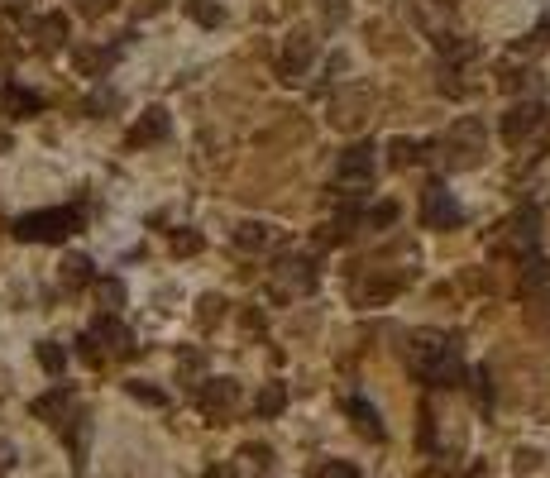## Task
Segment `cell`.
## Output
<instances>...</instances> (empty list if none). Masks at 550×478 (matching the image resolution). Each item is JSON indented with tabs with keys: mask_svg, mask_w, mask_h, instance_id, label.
<instances>
[{
	"mask_svg": "<svg viewBox=\"0 0 550 478\" xmlns=\"http://www.w3.org/2000/svg\"><path fill=\"white\" fill-rule=\"evenodd\" d=\"M412 163H421V144L417 139H407V134H397L393 144H388V168H412Z\"/></svg>",
	"mask_w": 550,
	"mask_h": 478,
	"instance_id": "cb8c5ba5",
	"label": "cell"
},
{
	"mask_svg": "<svg viewBox=\"0 0 550 478\" xmlns=\"http://www.w3.org/2000/svg\"><path fill=\"white\" fill-rule=\"evenodd\" d=\"M87 335L96 340V345H101V354H106V359H110V354H134V335L120 326L115 316H96Z\"/></svg>",
	"mask_w": 550,
	"mask_h": 478,
	"instance_id": "4fadbf2b",
	"label": "cell"
},
{
	"mask_svg": "<svg viewBox=\"0 0 550 478\" xmlns=\"http://www.w3.org/2000/svg\"><path fill=\"white\" fill-rule=\"evenodd\" d=\"M58 278H63L67 292H77V287H91V283H96V268H91L87 254H67V259H63V273H58Z\"/></svg>",
	"mask_w": 550,
	"mask_h": 478,
	"instance_id": "7402d4cb",
	"label": "cell"
},
{
	"mask_svg": "<svg viewBox=\"0 0 550 478\" xmlns=\"http://www.w3.org/2000/svg\"><path fill=\"white\" fill-rule=\"evenodd\" d=\"M77 5H82V15H91V20H96V15H106V10H115L120 0H77Z\"/></svg>",
	"mask_w": 550,
	"mask_h": 478,
	"instance_id": "8d00e7d4",
	"label": "cell"
},
{
	"mask_svg": "<svg viewBox=\"0 0 550 478\" xmlns=\"http://www.w3.org/2000/svg\"><path fill=\"white\" fill-rule=\"evenodd\" d=\"M125 392H130L134 402H144V407H168V397L158 388H149V383H125Z\"/></svg>",
	"mask_w": 550,
	"mask_h": 478,
	"instance_id": "1f68e13d",
	"label": "cell"
},
{
	"mask_svg": "<svg viewBox=\"0 0 550 478\" xmlns=\"http://www.w3.org/2000/svg\"><path fill=\"white\" fill-rule=\"evenodd\" d=\"M311 478H359V469L345 464V459H326V464H316V469H311Z\"/></svg>",
	"mask_w": 550,
	"mask_h": 478,
	"instance_id": "4dcf8cb0",
	"label": "cell"
},
{
	"mask_svg": "<svg viewBox=\"0 0 550 478\" xmlns=\"http://www.w3.org/2000/svg\"><path fill=\"white\" fill-rule=\"evenodd\" d=\"M29 34H34V44H39V48H63L67 20H63V15H39V20L29 24Z\"/></svg>",
	"mask_w": 550,
	"mask_h": 478,
	"instance_id": "44dd1931",
	"label": "cell"
},
{
	"mask_svg": "<svg viewBox=\"0 0 550 478\" xmlns=\"http://www.w3.org/2000/svg\"><path fill=\"white\" fill-rule=\"evenodd\" d=\"M39 364H44V373H53V378H63V369H67V354H63V345H53V340H39Z\"/></svg>",
	"mask_w": 550,
	"mask_h": 478,
	"instance_id": "f546056e",
	"label": "cell"
},
{
	"mask_svg": "<svg viewBox=\"0 0 550 478\" xmlns=\"http://www.w3.org/2000/svg\"><path fill=\"white\" fill-rule=\"evenodd\" d=\"M72 63H77V72H87V77H101L115 63V48H77Z\"/></svg>",
	"mask_w": 550,
	"mask_h": 478,
	"instance_id": "603a6c76",
	"label": "cell"
},
{
	"mask_svg": "<svg viewBox=\"0 0 550 478\" xmlns=\"http://www.w3.org/2000/svg\"><path fill=\"white\" fill-rule=\"evenodd\" d=\"M311 58H316L311 29H292L283 39V48H278V77H283V82H297V77L311 67Z\"/></svg>",
	"mask_w": 550,
	"mask_h": 478,
	"instance_id": "30bf717a",
	"label": "cell"
},
{
	"mask_svg": "<svg viewBox=\"0 0 550 478\" xmlns=\"http://www.w3.org/2000/svg\"><path fill=\"white\" fill-rule=\"evenodd\" d=\"M378 163H374V144H350V149L335 158V182H340V192H364L369 182H374Z\"/></svg>",
	"mask_w": 550,
	"mask_h": 478,
	"instance_id": "8992f818",
	"label": "cell"
},
{
	"mask_svg": "<svg viewBox=\"0 0 550 478\" xmlns=\"http://www.w3.org/2000/svg\"><path fill=\"white\" fill-rule=\"evenodd\" d=\"M0 106H5L10 120H29V115L44 110V96H39V91H24V87H5L0 91Z\"/></svg>",
	"mask_w": 550,
	"mask_h": 478,
	"instance_id": "e0dca14e",
	"label": "cell"
},
{
	"mask_svg": "<svg viewBox=\"0 0 550 478\" xmlns=\"http://www.w3.org/2000/svg\"><path fill=\"white\" fill-rule=\"evenodd\" d=\"M345 412H350L354 431L364 435V440H383V421H378V412L364 402V397H350V407H345Z\"/></svg>",
	"mask_w": 550,
	"mask_h": 478,
	"instance_id": "ffe728a7",
	"label": "cell"
},
{
	"mask_svg": "<svg viewBox=\"0 0 550 478\" xmlns=\"http://www.w3.org/2000/svg\"><path fill=\"white\" fill-rule=\"evenodd\" d=\"M96 302L106 306V316H115L125 306V283L120 278H96Z\"/></svg>",
	"mask_w": 550,
	"mask_h": 478,
	"instance_id": "484cf974",
	"label": "cell"
},
{
	"mask_svg": "<svg viewBox=\"0 0 550 478\" xmlns=\"http://www.w3.org/2000/svg\"><path fill=\"white\" fill-rule=\"evenodd\" d=\"M163 5H168V0H134V10H139V15H158Z\"/></svg>",
	"mask_w": 550,
	"mask_h": 478,
	"instance_id": "60d3db41",
	"label": "cell"
},
{
	"mask_svg": "<svg viewBox=\"0 0 550 478\" xmlns=\"http://www.w3.org/2000/svg\"><path fill=\"white\" fill-rule=\"evenodd\" d=\"M34 416H39V421H53V426L63 431L67 421L77 416V397L67 388H53V392H44V397H34Z\"/></svg>",
	"mask_w": 550,
	"mask_h": 478,
	"instance_id": "9a60e30c",
	"label": "cell"
},
{
	"mask_svg": "<svg viewBox=\"0 0 550 478\" xmlns=\"http://www.w3.org/2000/svg\"><path fill=\"white\" fill-rule=\"evenodd\" d=\"M0 149H5V134H0Z\"/></svg>",
	"mask_w": 550,
	"mask_h": 478,
	"instance_id": "ee69618b",
	"label": "cell"
},
{
	"mask_svg": "<svg viewBox=\"0 0 550 478\" xmlns=\"http://www.w3.org/2000/svg\"><path fill=\"white\" fill-rule=\"evenodd\" d=\"M77 354H82V364H91V369H101V364H106V354H101V345H96L91 335L77 340Z\"/></svg>",
	"mask_w": 550,
	"mask_h": 478,
	"instance_id": "d6a6232c",
	"label": "cell"
},
{
	"mask_svg": "<svg viewBox=\"0 0 550 478\" xmlns=\"http://www.w3.org/2000/svg\"><path fill=\"white\" fill-rule=\"evenodd\" d=\"M287 407V388L283 383H268V388H259V397H254V412L259 416H278Z\"/></svg>",
	"mask_w": 550,
	"mask_h": 478,
	"instance_id": "4316f807",
	"label": "cell"
},
{
	"mask_svg": "<svg viewBox=\"0 0 550 478\" xmlns=\"http://www.w3.org/2000/svg\"><path fill=\"white\" fill-rule=\"evenodd\" d=\"M536 235H541V216H536L531 206L507 220V244H512V249H522V254H527L531 244H536Z\"/></svg>",
	"mask_w": 550,
	"mask_h": 478,
	"instance_id": "ac0fdd59",
	"label": "cell"
},
{
	"mask_svg": "<svg viewBox=\"0 0 550 478\" xmlns=\"http://www.w3.org/2000/svg\"><path fill=\"white\" fill-rule=\"evenodd\" d=\"M364 220H369V230H383V225H393V220H397V206H393V201H383V206H374Z\"/></svg>",
	"mask_w": 550,
	"mask_h": 478,
	"instance_id": "836d02e7",
	"label": "cell"
},
{
	"mask_svg": "<svg viewBox=\"0 0 550 478\" xmlns=\"http://www.w3.org/2000/svg\"><path fill=\"white\" fill-rule=\"evenodd\" d=\"M197 373H201V354H197V349H187V354H182V383H192V388H197Z\"/></svg>",
	"mask_w": 550,
	"mask_h": 478,
	"instance_id": "d590c367",
	"label": "cell"
},
{
	"mask_svg": "<svg viewBox=\"0 0 550 478\" xmlns=\"http://www.w3.org/2000/svg\"><path fill=\"white\" fill-rule=\"evenodd\" d=\"M541 464V450H517V469H536Z\"/></svg>",
	"mask_w": 550,
	"mask_h": 478,
	"instance_id": "f35d334b",
	"label": "cell"
},
{
	"mask_svg": "<svg viewBox=\"0 0 550 478\" xmlns=\"http://www.w3.org/2000/svg\"><path fill=\"white\" fill-rule=\"evenodd\" d=\"M374 115V91L369 87H345L330 96V125L335 130H359Z\"/></svg>",
	"mask_w": 550,
	"mask_h": 478,
	"instance_id": "52a82bcc",
	"label": "cell"
},
{
	"mask_svg": "<svg viewBox=\"0 0 550 478\" xmlns=\"http://www.w3.org/2000/svg\"><path fill=\"white\" fill-rule=\"evenodd\" d=\"M484 153H488V134H484V120H474V115L455 120V125L436 139V163L445 173H469V168H479Z\"/></svg>",
	"mask_w": 550,
	"mask_h": 478,
	"instance_id": "7a4b0ae2",
	"label": "cell"
},
{
	"mask_svg": "<svg viewBox=\"0 0 550 478\" xmlns=\"http://www.w3.org/2000/svg\"><path fill=\"white\" fill-rule=\"evenodd\" d=\"M321 15H326L330 24L340 20V15H345V5H340V0H326V5H321Z\"/></svg>",
	"mask_w": 550,
	"mask_h": 478,
	"instance_id": "b9f144b4",
	"label": "cell"
},
{
	"mask_svg": "<svg viewBox=\"0 0 550 478\" xmlns=\"http://www.w3.org/2000/svg\"><path fill=\"white\" fill-rule=\"evenodd\" d=\"M82 230V211L77 206H48V211H29L10 225V235L24 244H63L67 235Z\"/></svg>",
	"mask_w": 550,
	"mask_h": 478,
	"instance_id": "277c9868",
	"label": "cell"
},
{
	"mask_svg": "<svg viewBox=\"0 0 550 478\" xmlns=\"http://www.w3.org/2000/svg\"><path fill=\"white\" fill-rule=\"evenodd\" d=\"M244 459H254L259 469H268V464H273V450H268V445H244Z\"/></svg>",
	"mask_w": 550,
	"mask_h": 478,
	"instance_id": "74e56055",
	"label": "cell"
},
{
	"mask_svg": "<svg viewBox=\"0 0 550 478\" xmlns=\"http://www.w3.org/2000/svg\"><path fill=\"white\" fill-rule=\"evenodd\" d=\"M5 469H15V445L0 440V474H5Z\"/></svg>",
	"mask_w": 550,
	"mask_h": 478,
	"instance_id": "ab89813d",
	"label": "cell"
},
{
	"mask_svg": "<svg viewBox=\"0 0 550 478\" xmlns=\"http://www.w3.org/2000/svg\"><path fill=\"white\" fill-rule=\"evenodd\" d=\"M197 407L206 421L225 426V421L235 416V407H240V383H235V378H206L197 388Z\"/></svg>",
	"mask_w": 550,
	"mask_h": 478,
	"instance_id": "ba28073f",
	"label": "cell"
},
{
	"mask_svg": "<svg viewBox=\"0 0 550 478\" xmlns=\"http://www.w3.org/2000/svg\"><path fill=\"white\" fill-rule=\"evenodd\" d=\"M407 369L426 388H460L464 383L460 349H455V340H445L440 330H412L407 335Z\"/></svg>",
	"mask_w": 550,
	"mask_h": 478,
	"instance_id": "6da1fadb",
	"label": "cell"
},
{
	"mask_svg": "<svg viewBox=\"0 0 550 478\" xmlns=\"http://www.w3.org/2000/svg\"><path fill=\"white\" fill-rule=\"evenodd\" d=\"M268 287H273L278 302H287V297H307L311 287H316V263H311L307 254H278L273 273H268Z\"/></svg>",
	"mask_w": 550,
	"mask_h": 478,
	"instance_id": "5b68a950",
	"label": "cell"
},
{
	"mask_svg": "<svg viewBox=\"0 0 550 478\" xmlns=\"http://www.w3.org/2000/svg\"><path fill=\"white\" fill-rule=\"evenodd\" d=\"M235 244H240L244 254H268V249L283 244V230L268 225V220H244L240 230H235Z\"/></svg>",
	"mask_w": 550,
	"mask_h": 478,
	"instance_id": "5bb4252c",
	"label": "cell"
},
{
	"mask_svg": "<svg viewBox=\"0 0 550 478\" xmlns=\"http://www.w3.org/2000/svg\"><path fill=\"white\" fill-rule=\"evenodd\" d=\"M168 130H173V115L163 106H149L139 120H134V130L125 134V144L130 149H144V144H158V139H168Z\"/></svg>",
	"mask_w": 550,
	"mask_h": 478,
	"instance_id": "7c38bea8",
	"label": "cell"
},
{
	"mask_svg": "<svg viewBox=\"0 0 550 478\" xmlns=\"http://www.w3.org/2000/svg\"><path fill=\"white\" fill-rule=\"evenodd\" d=\"M364 273L350 283V297L359 306H383V302H393L402 287L417 278V268L412 263H402V268H388V254H378L374 263H359Z\"/></svg>",
	"mask_w": 550,
	"mask_h": 478,
	"instance_id": "3957f363",
	"label": "cell"
},
{
	"mask_svg": "<svg viewBox=\"0 0 550 478\" xmlns=\"http://www.w3.org/2000/svg\"><path fill=\"white\" fill-rule=\"evenodd\" d=\"M541 120H546L541 101H517V106L503 115V139L507 144H522V139H531V134L541 130Z\"/></svg>",
	"mask_w": 550,
	"mask_h": 478,
	"instance_id": "8fae6325",
	"label": "cell"
},
{
	"mask_svg": "<svg viewBox=\"0 0 550 478\" xmlns=\"http://www.w3.org/2000/svg\"><path fill=\"white\" fill-rule=\"evenodd\" d=\"M460 220H464V211H460V201L445 192V182H431L421 192V225L426 230H460Z\"/></svg>",
	"mask_w": 550,
	"mask_h": 478,
	"instance_id": "9c48e42d",
	"label": "cell"
},
{
	"mask_svg": "<svg viewBox=\"0 0 550 478\" xmlns=\"http://www.w3.org/2000/svg\"><path fill=\"white\" fill-rule=\"evenodd\" d=\"M220 321H225V297H220V292H206L197 302V326L211 330V326H220Z\"/></svg>",
	"mask_w": 550,
	"mask_h": 478,
	"instance_id": "83f0119b",
	"label": "cell"
},
{
	"mask_svg": "<svg viewBox=\"0 0 550 478\" xmlns=\"http://www.w3.org/2000/svg\"><path fill=\"white\" fill-rule=\"evenodd\" d=\"M182 10H187V15H192L197 24H206V29L225 24V10H220L216 0H182Z\"/></svg>",
	"mask_w": 550,
	"mask_h": 478,
	"instance_id": "f1b7e54d",
	"label": "cell"
},
{
	"mask_svg": "<svg viewBox=\"0 0 550 478\" xmlns=\"http://www.w3.org/2000/svg\"><path fill=\"white\" fill-rule=\"evenodd\" d=\"M354 225H359V211L340 206L330 220H321V225H316V244H321V249H335V244H345V239L354 235Z\"/></svg>",
	"mask_w": 550,
	"mask_h": 478,
	"instance_id": "2e32d148",
	"label": "cell"
},
{
	"mask_svg": "<svg viewBox=\"0 0 550 478\" xmlns=\"http://www.w3.org/2000/svg\"><path fill=\"white\" fill-rule=\"evenodd\" d=\"M498 82H503V91H522V87H536V72H531L527 63L517 67L512 58H507V63L498 67Z\"/></svg>",
	"mask_w": 550,
	"mask_h": 478,
	"instance_id": "d4e9b609",
	"label": "cell"
},
{
	"mask_svg": "<svg viewBox=\"0 0 550 478\" xmlns=\"http://www.w3.org/2000/svg\"><path fill=\"white\" fill-rule=\"evenodd\" d=\"M522 297H531V302H541V297H550V259H527L522 263Z\"/></svg>",
	"mask_w": 550,
	"mask_h": 478,
	"instance_id": "d6986e66",
	"label": "cell"
},
{
	"mask_svg": "<svg viewBox=\"0 0 550 478\" xmlns=\"http://www.w3.org/2000/svg\"><path fill=\"white\" fill-rule=\"evenodd\" d=\"M206 478H235V469H230V464H216V469H211Z\"/></svg>",
	"mask_w": 550,
	"mask_h": 478,
	"instance_id": "7bdbcfd3",
	"label": "cell"
},
{
	"mask_svg": "<svg viewBox=\"0 0 550 478\" xmlns=\"http://www.w3.org/2000/svg\"><path fill=\"white\" fill-rule=\"evenodd\" d=\"M197 249H201L197 230H177V235H173V254H197Z\"/></svg>",
	"mask_w": 550,
	"mask_h": 478,
	"instance_id": "e575fe53",
	"label": "cell"
}]
</instances>
